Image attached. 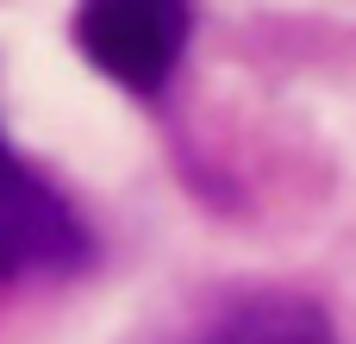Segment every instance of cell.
<instances>
[{"label": "cell", "instance_id": "obj_1", "mask_svg": "<svg viewBox=\"0 0 356 344\" xmlns=\"http://www.w3.org/2000/svg\"><path fill=\"white\" fill-rule=\"evenodd\" d=\"M94 263V232L75 201L31 169L0 132V282H50Z\"/></svg>", "mask_w": 356, "mask_h": 344}, {"label": "cell", "instance_id": "obj_2", "mask_svg": "<svg viewBox=\"0 0 356 344\" xmlns=\"http://www.w3.org/2000/svg\"><path fill=\"white\" fill-rule=\"evenodd\" d=\"M69 31L100 75H113L131 94H163L188 50L194 19L188 6H169V0H100V6H81Z\"/></svg>", "mask_w": 356, "mask_h": 344}, {"label": "cell", "instance_id": "obj_3", "mask_svg": "<svg viewBox=\"0 0 356 344\" xmlns=\"http://www.w3.org/2000/svg\"><path fill=\"white\" fill-rule=\"evenodd\" d=\"M138 344H338V326L294 288H219Z\"/></svg>", "mask_w": 356, "mask_h": 344}]
</instances>
